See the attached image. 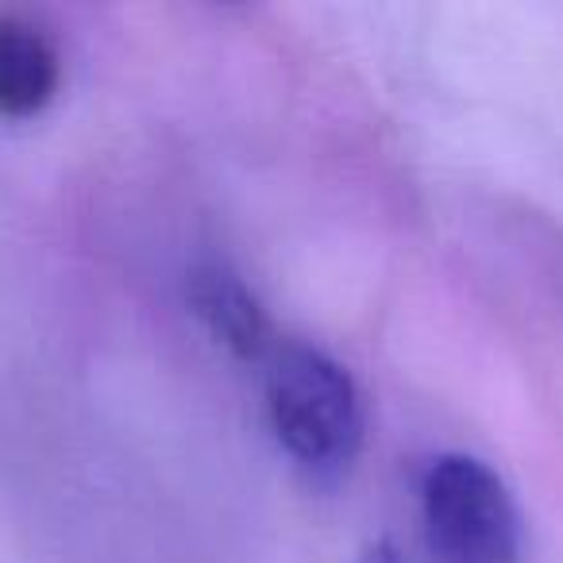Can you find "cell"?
Instances as JSON below:
<instances>
[{
  "mask_svg": "<svg viewBox=\"0 0 563 563\" xmlns=\"http://www.w3.org/2000/svg\"><path fill=\"white\" fill-rule=\"evenodd\" d=\"M367 563H401V560L390 552V548H375V552L367 555Z\"/></svg>",
  "mask_w": 563,
  "mask_h": 563,
  "instance_id": "cell-5",
  "label": "cell"
},
{
  "mask_svg": "<svg viewBox=\"0 0 563 563\" xmlns=\"http://www.w3.org/2000/svg\"><path fill=\"white\" fill-rule=\"evenodd\" d=\"M421 509L440 563H521V514L490 463L460 452L432 460Z\"/></svg>",
  "mask_w": 563,
  "mask_h": 563,
  "instance_id": "cell-2",
  "label": "cell"
},
{
  "mask_svg": "<svg viewBox=\"0 0 563 563\" xmlns=\"http://www.w3.org/2000/svg\"><path fill=\"white\" fill-rule=\"evenodd\" d=\"M266 413L286 455L313 475H340L363 448L360 386L309 344H286L271 360Z\"/></svg>",
  "mask_w": 563,
  "mask_h": 563,
  "instance_id": "cell-1",
  "label": "cell"
},
{
  "mask_svg": "<svg viewBox=\"0 0 563 563\" xmlns=\"http://www.w3.org/2000/svg\"><path fill=\"white\" fill-rule=\"evenodd\" d=\"M186 301L217 344L240 360H258L271 347V321L247 282L224 263H197L186 278Z\"/></svg>",
  "mask_w": 563,
  "mask_h": 563,
  "instance_id": "cell-3",
  "label": "cell"
},
{
  "mask_svg": "<svg viewBox=\"0 0 563 563\" xmlns=\"http://www.w3.org/2000/svg\"><path fill=\"white\" fill-rule=\"evenodd\" d=\"M63 58L40 24L0 12V120H27L55 101Z\"/></svg>",
  "mask_w": 563,
  "mask_h": 563,
  "instance_id": "cell-4",
  "label": "cell"
}]
</instances>
